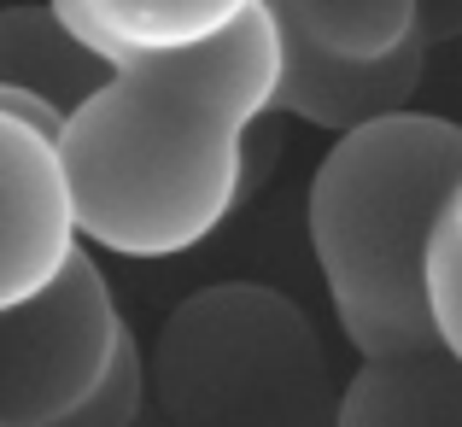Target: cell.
<instances>
[{
    "mask_svg": "<svg viewBox=\"0 0 462 427\" xmlns=\"http://www.w3.org/2000/svg\"><path fill=\"white\" fill-rule=\"evenodd\" d=\"M70 106L59 158L82 235L117 258H176L223 228L246 176V129L282 94L275 0H246L217 42L170 59L106 53Z\"/></svg>",
    "mask_w": 462,
    "mask_h": 427,
    "instance_id": "cell-1",
    "label": "cell"
},
{
    "mask_svg": "<svg viewBox=\"0 0 462 427\" xmlns=\"http://www.w3.org/2000/svg\"><path fill=\"white\" fill-rule=\"evenodd\" d=\"M462 188V124L404 112L334 141L310 176L305 235L363 363L433 351L428 252Z\"/></svg>",
    "mask_w": 462,
    "mask_h": 427,
    "instance_id": "cell-2",
    "label": "cell"
},
{
    "mask_svg": "<svg viewBox=\"0 0 462 427\" xmlns=\"http://www.w3.org/2000/svg\"><path fill=\"white\" fill-rule=\"evenodd\" d=\"M0 427H53L117 375L129 328L117 316L106 270L77 252L42 299L0 311Z\"/></svg>",
    "mask_w": 462,
    "mask_h": 427,
    "instance_id": "cell-3",
    "label": "cell"
},
{
    "mask_svg": "<svg viewBox=\"0 0 462 427\" xmlns=\"http://www.w3.org/2000/svg\"><path fill=\"white\" fill-rule=\"evenodd\" d=\"M77 188L59 141L0 117V311L42 299L77 258Z\"/></svg>",
    "mask_w": 462,
    "mask_h": 427,
    "instance_id": "cell-4",
    "label": "cell"
},
{
    "mask_svg": "<svg viewBox=\"0 0 462 427\" xmlns=\"http://www.w3.org/2000/svg\"><path fill=\"white\" fill-rule=\"evenodd\" d=\"M421 77H428V23L410 47H398L393 59H374V65L334 59L282 23V94H275V106L328 129L334 141L357 135L369 124H386V117H404Z\"/></svg>",
    "mask_w": 462,
    "mask_h": 427,
    "instance_id": "cell-5",
    "label": "cell"
},
{
    "mask_svg": "<svg viewBox=\"0 0 462 427\" xmlns=\"http://www.w3.org/2000/svg\"><path fill=\"white\" fill-rule=\"evenodd\" d=\"M246 0H59L53 18L100 65L106 53L170 59L217 42Z\"/></svg>",
    "mask_w": 462,
    "mask_h": 427,
    "instance_id": "cell-6",
    "label": "cell"
},
{
    "mask_svg": "<svg viewBox=\"0 0 462 427\" xmlns=\"http://www.w3.org/2000/svg\"><path fill=\"white\" fill-rule=\"evenodd\" d=\"M334 427H462V363L439 346L363 363L334 410Z\"/></svg>",
    "mask_w": 462,
    "mask_h": 427,
    "instance_id": "cell-7",
    "label": "cell"
},
{
    "mask_svg": "<svg viewBox=\"0 0 462 427\" xmlns=\"http://www.w3.org/2000/svg\"><path fill=\"white\" fill-rule=\"evenodd\" d=\"M275 18L310 47L334 59H357V65L393 59L428 23L416 0H275Z\"/></svg>",
    "mask_w": 462,
    "mask_h": 427,
    "instance_id": "cell-8",
    "label": "cell"
},
{
    "mask_svg": "<svg viewBox=\"0 0 462 427\" xmlns=\"http://www.w3.org/2000/svg\"><path fill=\"white\" fill-rule=\"evenodd\" d=\"M428 316H433L439 351L462 363V235L451 228V217L439 223L428 252Z\"/></svg>",
    "mask_w": 462,
    "mask_h": 427,
    "instance_id": "cell-9",
    "label": "cell"
},
{
    "mask_svg": "<svg viewBox=\"0 0 462 427\" xmlns=\"http://www.w3.org/2000/svg\"><path fill=\"white\" fill-rule=\"evenodd\" d=\"M141 398H147V369H141V351H135V339H129L124 363H117V375L100 386V398H88L82 410H70V416L53 422V427H135Z\"/></svg>",
    "mask_w": 462,
    "mask_h": 427,
    "instance_id": "cell-10",
    "label": "cell"
},
{
    "mask_svg": "<svg viewBox=\"0 0 462 427\" xmlns=\"http://www.w3.org/2000/svg\"><path fill=\"white\" fill-rule=\"evenodd\" d=\"M0 117H12V124H23V129H35V135H47V141H59L65 135V106L59 100H47L42 88H18V82H0Z\"/></svg>",
    "mask_w": 462,
    "mask_h": 427,
    "instance_id": "cell-11",
    "label": "cell"
},
{
    "mask_svg": "<svg viewBox=\"0 0 462 427\" xmlns=\"http://www.w3.org/2000/svg\"><path fill=\"white\" fill-rule=\"evenodd\" d=\"M451 228L462 235V188H457V200H451Z\"/></svg>",
    "mask_w": 462,
    "mask_h": 427,
    "instance_id": "cell-12",
    "label": "cell"
}]
</instances>
